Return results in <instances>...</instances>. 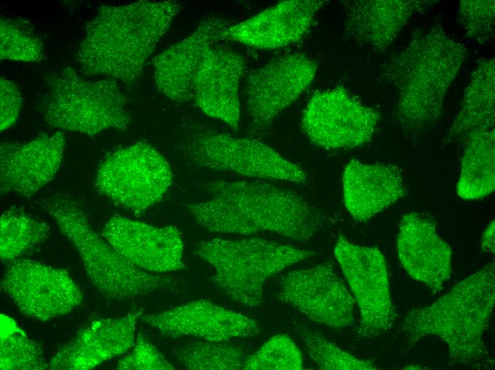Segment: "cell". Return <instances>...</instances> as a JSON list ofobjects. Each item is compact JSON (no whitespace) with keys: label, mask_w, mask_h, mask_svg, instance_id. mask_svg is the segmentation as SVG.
I'll list each match as a JSON object with an SVG mask.
<instances>
[{"label":"cell","mask_w":495,"mask_h":370,"mask_svg":"<svg viewBox=\"0 0 495 370\" xmlns=\"http://www.w3.org/2000/svg\"><path fill=\"white\" fill-rule=\"evenodd\" d=\"M211 196L190 203L196 223L213 233L250 236L262 231L307 242L321 230V211L297 193L265 181L212 180L203 183Z\"/></svg>","instance_id":"cell-1"},{"label":"cell","mask_w":495,"mask_h":370,"mask_svg":"<svg viewBox=\"0 0 495 370\" xmlns=\"http://www.w3.org/2000/svg\"><path fill=\"white\" fill-rule=\"evenodd\" d=\"M181 9L174 1L100 6L87 23L77 53L80 72L135 80Z\"/></svg>","instance_id":"cell-2"},{"label":"cell","mask_w":495,"mask_h":370,"mask_svg":"<svg viewBox=\"0 0 495 370\" xmlns=\"http://www.w3.org/2000/svg\"><path fill=\"white\" fill-rule=\"evenodd\" d=\"M467 55L463 45L435 24L415 29L389 58L383 76L398 92L393 115L403 130L418 133L440 120L447 91Z\"/></svg>","instance_id":"cell-3"},{"label":"cell","mask_w":495,"mask_h":370,"mask_svg":"<svg viewBox=\"0 0 495 370\" xmlns=\"http://www.w3.org/2000/svg\"><path fill=\"white\" fill-rule=\"evenodd\" d=\"M495 301L494 263L456 284L432 304L412 309L401 330L408 344L427 336H437L448 347L451 362L464 365L484 361L488 356L484 341Z\"/></svg>","instance_id":"cell-4"},{"label":"cell","mask_w":495,"mask_h":370,"mask_svg":"<svg viewBox=\"0 0 495 370\" xmlns=\"http://www.w3.org/2000/svg\"><path fill=\"white\" fill-rule=\"evenodd\" d=\"M45 207L75 248L89 280L105 298L144 296L172 285L169 278L143 270L118 253L95 231L74 200L59 194L49 199Z\"/></svg>","instance_id":"cell-5"},{"label":"cell","mask_w":495,"mask_h":370,"mask_svg":"<svg viewBox=\"0 0 495 370\" xmlns=\"http://www.w3.org/2000/svg\"><path fill=\"white\" fill-rule=\"evenodd\" d=\"M38 109L52 127L95 135L124 131L131 122L127 97L115 79L87 80L68 66L48 74Z\"/></svg>","instance_id":"cell-6"},{"label":"cell","mask_w":495,"mask_h":370,"mask_svg":"<svg viewBox=\"0 0 495 370\" xmlns=\"http://www.w3.org/2000/svg\"><path fill=\"white\" fill-rule=\"evenodd\" d=\"M196 254L213 266L218 287L233 301L256 307L265 282L314 252L260 238H213L201 241Z\"/></svg>","instance_id":"cell-7"},{"label":"cell","mask_w":495,"mask_h":370,"mask_svg":"<svg viewBox=\"0 0 495 370\" xmlns=\"http://www.w3.org/2000/svg\"><path fill=\"white\" fill-rule=\"evenodd\" d=\"M180 149L186 162L198 168L299 184L308 180L299 165L264 142L233 137L208 127L193 128Z\"/></svg>","instance_id":"cell-8"},{"label":"cell","mask_w":495,"mask_h":370,"mask_svg":"<svg viewBox=\"0 0 495 370\" xmlns=\"http://www.w3.org/2000/svg\"><path fill=\"white\" fill-rule=\"evenodd\" d=\"M172 181V171L166 158L143 142L111 153L95 176V186L100 193L134 213L159 203Z\"/></svg>","instance_id":"cell-9"},{"label":"cell","mask_w":495,"mask_h":370,"mask_svg":"<svg viewBox=\"0 0 495 370\" xmlns=\"http://www.w3.org/2000/svg\"><path fill=\"white\" fill-rule=\"evenodd\" d=\"M379 119L376 110L338 86L313 93L303 110L301 126L317 147L351 149L371 140Z\"/></svg>","instance_id":"cell-10"},{"label":"cell","mask_w":495,"mask_h":370,"mask_svg":"<svg viewBox=\"0 0 495 370\" xmlns=\"http://www.w3.org/2000/svg\"><path fill=\"white\" fill-rule=\"evenodd\" d=\"M361 314L358 333L376 337L388 332L396 317L391 300L386 262L376 247L353 244L340 236L334 248Z\"/></svg>","instance_id":"cell-11"},{"label":"cell","mask_w":495,"mask_h":370,"mask_svg":"<svg viewBox=\"0 0 495 370\" xmlns=\"http://www.w3.org/2000/svg\"><path fill=\"white\" fill-rule=\"evenodd\" d=\"M317 64L302 53L272 59L246 76L243 96L253 131L263 132L312 84Z\"/></svg>","instance_id":"cell-12"},{"label":"cell","mask_w":495,"mask_h":370,"mask_svg":"<svg viewBox=\"0 0 495 370\" xmlns=\"http://www.w3.org/2000/svg\"><path fill=\"white\" fill-rule=\"evenodd\" d=\"M1 285L24 314L43 322L70 312L82 300L67 271L31 260L11 263Z\"/></svg>","instance_id":"cell-13"},{"label":"cell","mask_w":495,"mask_h":370,"mask_svg":"<svg viewBox=\"0 0 495 370\" xmlns=\"http://www.w3.org/2000/svg\"><path fill=\"white\" fill-rule=\"evenodd\" d=\"M277 296L330 328L339 330L353 322L355 299L329 263L288 272L280 280Z\"/></svg>","instance_id":"cell-14"},{"label":"cell","mask_w":495,"mask_h":370,"mask_svg":"<svg viewBox=\"0 0 495 370\" xmlns=\"http://www.w3.org/2000/svg\"><path fill=\"white\" fill-rule=\"evenodd\" d=\"M102 236L118 253L143 270L164 273L184 268L183 243L174 226L156 227L116 215L105 223Z\"/></svg>","instance_id":"cell-15"},{"label":"cell","mask_w":495,"mask_h":370,"mask_svg":"<svg viewBox=\"0 0 495 370\" xmlns=\"http://www.w3.org/2000/svg\"><path fill=\"white\" fill-rule=\"evenodd\" d=\"M61 132L42 134L27 142H1V195L15 193L28 198L48 184L58 171L63 157Z\"/></svg>","instance_id":"cell-16"},{"label":"cell","mask_w":495,"mask_h":370,"mask_svg":"<svg viewBox=\"0 0 495 370\" xmlns=\"http://www.w3.org/2000/svg\"><path fill=\"white\" fill-rule=\"evenodd\" d=\"M396 245L406 273L432 292H440L452 273V251L439 236L435 219L416 211L403 215Z\"/></svg>","instance_id":"cell-17"},{"label":"cell","mask_w":495,"mask_h":370,"mask_svg":"<svg viewBox=\"0 0 495 370\" xmlns=\"http://www.w3.org/2000/svg\"><path fill=\"white\" fill-rule=\"evenodd\" d=\"M245 67L240 54L211 47L195 75L191 101L208 116L238 130L241 112L240 84Z\"/></svg>","instance_id":"cell-18"},{"label":"cell","mask_w":495,"mask_h":370,"mask_svg":"<svg viewBox=\"0 0 495 370\" xmlns=\"http://www.w3.org/2000/svg\"><path fill=\"white\" fill-rule=\"evenodd\" d=\"M233 22L215 16L203 19L187 37L171 45L153 59L157 89L171 100H192L193 83L206 51L221 40Z\"/></svg>","instance_id":"cell-19"},{"label":"cell","mask_w":495,"mask_h":370,"mask_svg":"<svg viewBox=\"0 0 495 370\" xmlns=\"http://www.w3.org/2000/svg\"><path fill=\"white\" fill-rule=\"evenodd\" d=\"M319 0L281 1L223 32L221 40L262 50H274L300 41L309 30L316 14L324 4Z\"/></svg>","instance_id":"cell-20"},{"label":"cell","mask_w":495,"mask_h":370,"mask_svg":"<svg viewBox=\"0 0 495 370\" xmlns=\"http://www.w3.org/2000/svg\"><path fill=\"white\" fill-rule=\"evenodd\" d=\"M141 319L170 337L192 336L211 342H227L258 332L256 322L207 300H197Z\"/></svg>","instance_id":"cell-21"},{"label":"cell","mask_w":495,"mask_h":370,"mask_svg":"<svg viewBox=\"0 0 495 370\" xmlns=\"http://www.w3.org/2000/svg\"><path fill=\"white\" fill-rule=\"evenodd\" d=\"M142 314L139 309L124 317L94 320L55 354L48 369H90L125 353L134 345L136 324Z\"/></svg>","instance_id":"cell-22"},{"label":"cell","mask_w":495,"mask_h":370,"mask_svg":"<svg viewBox=\"0 0 495 370\" xmlns=\"http://www.w3.org/2000/svg\"><path fill=\"white\" fill-rule=\"evenodd\" d=\"M437 1L361 0L344 4V28L348 38L376 51L385 50L410 17Z\"/></svg>","instance_id":"cell-23"},{"label":"cell","mask_w":495,"mask_h":370,"mask_svg":"<svg viewBox=\"0 0 495 370\" xmlns=\"http://www.w3.org/2000/svg\"><path fill=\"white\" fill-rule=\"evenodd\" d=\"M344 205L357 221L369 220L406 194L400 169L385 163L352 159L342 175Z\"/></svg>","instance_id":"cell-24"},{"label":"cell","mask_w":495,"mask_h":370,"mask_svg":"<svg viewBox=\"0 0 495 370\" xmlns=\"http://www.w3.org/2000/svg\"><path fill=\"white\" fill-rule=\"evenodd\" d=\"M494 58L479 60L448 130L447 142H465L474 134L494 130Z\"/></svg>","instance_id":"cell-25"},{"label":"cell","mask_w":495,"mask_h":370,"mask_svg":"<svg viewBox=\"0 0 495 370\" xmlns=\"http://www.w3.org/2000/svg\"><path fill=\"white\" fill-rule=\"evenodd\" d=\"M465 143L457 193L464 200L480 199L495 189L494 130L474 134Z\"/></svg>","instance_id":"cell-26"},{"label":"cell","mask_w":495,"mask_h":370,"mask_svg":"<svg viewBox=\"0 0 495 370\" xmlns=\"http://www.w3.org/2000/svg\"><path fill=\"white\" fill-rule=\"evenodd\" d=\"M0 255L2 261L14 260L48 237L50 226L16 208L4 211L0 219Z\"/></svg>","instance_id":"cell-27"},{"label":"cell","mask_w":495,"mask_h":370,"mask_svg":"<svg viewBox=\"0 0 495 370\" xmlns=\"http://www.w3.org/2000/svg\"><path fill=\"white\" fill-rule=\"evenodd\" d=\"M0 364L6 370H40L48 366L39 344L4 314H1Z\"/></svg>","instance_id":"cell-28"},{"label":"cell","mask_w":495,"mask_h":370,"mask_svg":"<svg viewBox=\"0 0 495 370\" xmlns=\"http://www.w3.org/2000/svg\"><path fill=\"white\" fill-rule=\"evenodd\" d=\"M240 347L225 342L198 341L177 350L179 361L188 369L228 370L242 369L246 358Z\"/></svg>","instance_id":"cell-29"},{"label":"cell","mask_w":495,"mask_h":370,"mask_svg":"<svg viewBox=\"0 0 495 370\" xmlns=\"http://www.w3.org/2000/svg\"><path fill=\"white\" fill-rule=\"evenodd\" d=\"M43 56V42L28 19L20 16L1 18V60L38 63Z\"/></svg>","instance_id":"cell-30"},{"label":"cell","mask_w":495,"mask_h":370,"mask_svg":"<svg viewBox=\"0 0 495 370\" xmlns=\"http://www.w3.org/2000/svg\"><path fill=\"white\" fill-rule=\"evenodd\" d=\"M301 336L308 354L320 369L373 370L377 369L372 360L356 357L330 342L317 332L303 329Z\"/></svg>","instance_id":"cell-31"},{"label":"cell","mask_w":495,"mask_h":370,"mask_svg":"<svg viewBox=\"0 0 495 370\" xmlns=\"http://www.w3.org/2000/svg\"><path fill=\"white\" fill-rule=\"evenodd\" d=\"M302 368V354L286 334L270 338L257 352L247 356L242 366V369L247 370H299Z\"/></svg>","instance_id":"cell-32"},{"label":"cell","mask_w":495,"mask_h":370,"mask_svg":"<svg viewBox=\"0 0 495 370\" xmlns=\"http://www.w3.org/2000/svg\"><path fill=\"white\" fill-rule=\"evenodd\" d=\"M494 0L460 1L458 18L466 35L484 43L494 36Z\"/></svg>","instance_id":"cell-33"},{"label":"cell","mask_w":495,"mask_h":370,"mask_svg":"<svg viewBox=\"0 0 495 370\" xmlns=\"http://www.w3.org/2000/svg\"><path fill=\"white\" fill-rule=\"evenodd\" d=\"M134 346V349L119 361L118 369L171 370L174 369L164 356L142 334H139Z\"/></svg>","instance_id":"cell-34"},{"label":"cell","mask_w":495,"mask_h":370,"mask_svg":"<svg viewBox=\"0 0 495 370\" xmlns=\"http://www.w3.org/2000/svg\"><path fill=\"white\" fill-rule=\"evenodd\" d=\"M0 92V130L5 131L16 123L23 99L17 85L4 77L1 78Z\"/></svg>","instance_id":"cell-35"},{"label":"cell","mask_w":495,"mask_h":370,"mask_svg":"<svg viewBox=\"0 0 495 370\" xmlns=\"http://www.w3.org/2000/svg\"><path fill=\"white\" fill-rule=\"evenodd\" d=\"M495 225L493 220L485 229L481 239V248L486 253H494V230Z\"/></svg>","instance_id":"cell-36"},{"label":"cell","mask_w":495,"mask_h":370,"mask_svg":"<svg viewBox=\"0 0 495 370\" xmlns=\"http://www.w3.org/2000/svg\"><path fill=\"white\" fill-rule=\"evenodd\" d=\"M404 369H422V368H420V366L412 365V366H406V368H404Z\"/></svg>","instance_id":"cell-37"}]
</instances>
